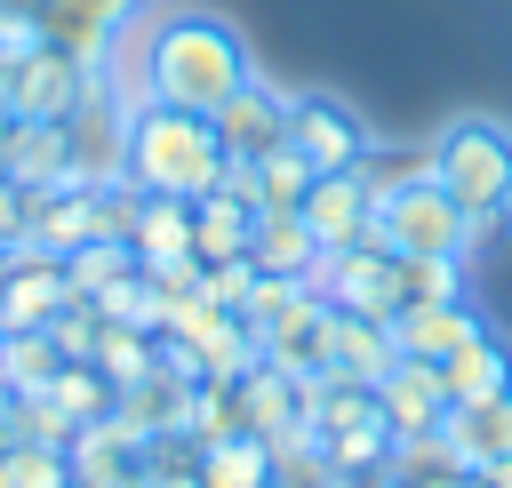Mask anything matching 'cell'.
<instances>
[{
    "label": "cell",
    "mask_w": 512,
    "mask_h": 488,
    "mask_svg": "<svg viewBox=\"0 0 512 488\" xmlns=\"http://www.w3.org/2000/svg\"><path fill=\"white\" fill-rule=\"evenodd\" d=\"M248 72H256L248 64V40L216 8H152V24L136 32V88L152 104L216 112Z\"/></svg>",
    "instance_id": "obj_1"
},
{
    "label": "cell",
    "mask_w": 512,
    "mask_h": 488,
    "mask_svg": "<svg viewBox=\"0 0 512 488\" xmlns=\"http://www.w3.org/2000/svg\"><path fill=\"white\" fill-rule=\"evenodd\" d=\"M224 144H216V120L208 112H184V104H136L128 120V176L144 192H168V200H200L224 184Z\"/></svg>",
    "instance_id": "obj_2"
},
{
    "label": "cell",
    "mask_w": 512,
    "mask_h": 488,
    "mask_svg": "<svg viewBox=\"0 0 512 488\" xmlns=\"http://www.w3.org/2000/svg\"><path fill=\"white\" fill-rule=\"evenodd\" d=\"M432 184L480 224V240H496L512 224V128L496 112H456L432 136Z\"/></svg>",
    "instance_id": "obj_3"
},
{
    "label": "cell",
    "mask_w": 512,
    "mask_h": 488,
    "mask_svg": "<svg viewBox=\"0 0 512 488\" xmlns=\"http://www.w3.org/2000/svg\"><path fill=\"white\" fill-rule=\"evenodd\" d=\"M80 96H88V72H80L72 56H56V48L32 40V32L0 40V104H8L16 120H72Z\"/></svg>",
    "instance_id": "obj_4"
},
{
    "label": "cell",
    "mask_w": 512,
    "mask_h": 488,
    "mask_svg": "<svg viewBox=\"0 0 512 488\" xmlns=\"http://www.w3.org/2000/svg\"><path fill=\"white\" fill-rule=\"evenodd\" d=\"M376 232H384L400 256H472V248H488L480 224H472L440 184H416V192L384 200V208H376Z\"/></svg>",
    "instance_id": "obj_5"
},
{
    "label": "cell",
    "mask_w": 512,
    "mask_h": 488,
    "mask_svg": "<svg viewBox=\"0 0 512 488\" xmlns=\"http://www.w3.org/2000/svg\"><path fill=\"white\" fill-rule=\"evenodd\" d=\"M312 288H320L328 304H344V312H368V320H392V312H400V248H392L384 232H368V240H352V248H336V256H320V272H312Z\"/></svg>",
    "instance_id": "obj_6"
},
{
    "label": "cell",
    "mask_w": 512,
    "mask_h": 488,
    "mask_svg": "<svg viewBox=\"0 0 512 488\" xmlns=\"http://www.w3.org/2000/svg\"><path fill=\"white\" fill-rule=\"evenodd\" d=\"M368 144H376V136H368V120H360L344 96H328V88L288 96V152H304L312 168H352Z\"/></svg>",
    "instance_id": "obj_7"
},
{
    "label": "cell",
    "mask_w": 512,
    "mask_h": 488,
    "mask_svg": "<svg viewBox=\"0 0 512 488\" xmlns=\"http://www.w3.org/2000/svg\"><path fill=\"white\" fill-rule=\"evenodd\" d=\"M216 144H224V160H264V152H280L288 144V88H272L264 72H248L216 112Z\"/></svg>",
    "instance_id": "obj_8"
},
{
    "label": "cell",
    "mask_w": 512,
    "mask_h": 488,
    "mask_svg": "<svg viewBox=\"0 0 512 488\" xmlns=\"http://www.w3.org/2000/svg\"><path fill=\"white\" fill-rule=\"evenodd\" d=\"M144 440H152V432H136L120 408L96 416V424H80V432L64 440L72 488H144Z\"/></svg>",
    "instance_id": "obj_9"
},
{
    "label": "cell",
    "mask_w": 512,
    "mask_h": 488,
    "mask_svg": "<svg viewBox=\"0 0 512 488\" xmlns=\"http://www.w3.org/2000/svg\"><path fill=\"white\" fill-rule=\"evenodd\" d=\"M64 296H72L64 256H48V248H32V240H8V272H0V336H16V328H48Z\"/></svg>",
    "instance_id": "obj_10"
},
{
    "label": "cell",
    "mask_w": 512,
    "mask_h": 488,
    "mask_svg": "<svg viewBox=\"0 0 512 488\" xmlns=\"http://www.w3.org/2000/svg\"><path fill=\"white\" fill-rule=\"evenodd\" d=\"M256 360H272V368H288V376H320V368H328V296H320L312 280L288 296V312H272V320L256 328Z\"/></svg>",
    "instance_id": "obj_11"
},
{
    "label": "cell",
    "mask_w": 512,
    "mask_h": 488,
    "mask_svg": "<svg viewBox=\"0 0 512 488\" xmlns=\"http://www.w3.org/2000/svg\"><path fill=\"white\" fill-rule=\"evenodd\" d=\"M376 408H384V432H392V440L440 432V424H448V384H440V360H392V368L376 376Z\"/></svg>",
    "instance_id": "obj_12"
},
{
    "label": "cell",
    "mask_w": 512,
    "mask_h": 488,
    "mask_svg": "<svg viewBox=\"0 0 512 488\" xmlns=\"http://www.w3.org/2000/svg\"><path fill=\"white\" fill-rule=\"evenodd\" d=\"M296 216L312 224L320 256H336V248H352V240H368V232H376V200L360 192V176H352V168H320Z\"/></svg>",
    "instance_id": "obj_13"
},
{
    "label": "cell",
    "mask_w": 512,
    "mask_h": 488,
    "mask_svg": "<svg viewBox=\"0 0 512 488\" xmlns=\"http://www.w3.org/2000/svg\"><path fill=\"white\" fill-rule=\"evenodd\" d=\"M472 336H488V320H480L472 296H448V304H400V312H392V352H400V360H448V352H464Z\"/></svg>",
    "instance_id": "obj_14"
},
{
    "label": "cell",
    "mask_w": 512,
    "mask_h": 488,
    "mask_svg": "<svg viewBox=\"0 0 512 488\" xmlns=\"http://www.w3.org/2000/svg\"><path fill=\"white\" fill-rule=\"evenodd\" d=\"M392 360H400V352H392V320H368V312L328 304V368H320V376H360V384H376Z\"/></svg>",
    "instance_id": "obj_15"
},
{
    "label": "cell",
    "mask_w": 512,
    "mask_h": 488,
    "mask_svg": "<svg viewBox=\"0 0 512 488\" xmlns=\"http://www.w3.org/2000/svg\"><path fill=\"white\" fill-rule=\"evenodd\" d=\"M8 184H24V192L72 184V120H16V136H8Z\"/></svg>",
    "instance_id": "obj_16"
},
{
    "label": "cell",
    "mask_w": 512,
    "mask_h": 488,
    "mask_svg": "<svg viewBox=\"0 0 512 488\" xmlns=\"http://www.w3.org/2000/svg\"><path fill=\"white\" fill-rule=\"evenodd\" d=\"M256 200H240V192H200L192 200V256L200 264H232V256H248V240H256Z\"/></svg>",
    "instance_id": "obj_17"
},
{
    "label": "cell",
    "mask_w": 512,
    "mask_h": 488,
    "mask_svg": "<svg viewBox=\"0 0 512 488\" xmlns=\"http://www.w3.org/2000/svg\"><path fill=\"white\" fill-rule=\"evenodd\" d=\"M192 384H200V376H184V368H168V360L152 352V368H144L136 384H120V416H128L136 432H176V424H192Z\"/></svg>",
    "instance_id": "obj_18"
},
{
    "label": "cell",
    "mask_w": 512,
    "mask_h": 488,
    "mask_svg": "<svg viewBox=\"0 0 512 488\" xmlns=\"http://www.w3.org/2000/svg\"><path fill=\"white\" fill-rule=\"evenodd\" d=\"M448 448H456V464L464 472H488V464H504L512 456V400L496 392V400H472V408H448Z\"/></svg>",
    "instance_id": "obj_19"
},
{
    "label": "cell",
    "mask_w": 512,
    "mask_h": 488,
    "mask_svg": "<svg viewBox=\"0 0 512 488\" xmlns=\"http://www.w3.org/2000/svg\"><path fill=\"white\" fill-rule=\"evenodd\" d=\"M248 256H256V272H280V280H312L320 272V240H312V224L296 208H264Z\"/></svg>",
    "instance_id": "obj_20"
},
{
    "label": "cell",
    "mask_w": 512,
    "mask_h": 488,
    "mask_svg": "<svg viewBox=\"0 0 512 488\" xmlns=\"http://www.w3.org/2000/svg\"><path fill=\"white\" fill-rule=\"evenodd\" d=\"M440 384H448V408H472V400H496L512 384V344L504 336H472L464 352L440 360Z\"/></svg>",
    "instance_id": "obj_21"
},
{
    "label": "cell",
    "mask_w": 512,
    "mask_h": 488,
    "mask_svg": "<svg viewBox=\"0 0 512 488\" xmlns=\"http://www.w3.org/2000/svg\"><path fill=\"white\" fill-rule=\"evenodd\" d=\"M352 176H360V192L384 208V200L432 184V144H368V152L352 160Z\"/></svg>",
    "instance_id": "obj_22"
},
{
    "label": "cell",
    "mask_w": 512,
    "mask_h": 488,
    "mask_svg": "<svg viewBox=\"0 0 512 488\" xmlns=\"http://www.w3.org/2000/svg\"><path fill=\"white\" fill-rule=\"evenodd\" d=\"M272 472H280V456L256 432H232V440H208L200 448V480L208 488H272Z\"/></svg>",
    "instance_id": "obj_23"
},
{
    "label": "cell",
    "mask_w": 512,
    "mask_h": 488,
    "mask_svg": "<svg viewBox=\"0 0 512 488\" xmlns=\"http://www.w3.org/2000/svg\"><path fill=\"white\" fill-rule=\"evenodd\" d=\"M48 400L64 408V424L80 432V424H96V416H112L120 408V384L96 368V360H64L56 376H48Z\"/></svg>",
    "instance_id": "obj_24"
},
{
    "label": "cell",
    "mask_w": 512,
    "mask_h": 488,
    "mask_svg": "<svg viewBox=\"0 0 512 488\" xmlns=\"http://www.w3.org/2000/svg\"><path fill=\"white\" fill-rule=\"evenodd\" d=\"M56 368H64V344H56L48 328H16V336H0V384H8L16 400L48 392Z\"/></svg>",
    "instance_id": "obj_25"
},
{
    "label": "cell",
    "mask_w": 512,
    "mask_h": 488,
    "mask_svg": "<svg viewBox=\"0 0 512 488\" xmlns=\"http://www.w3.org/2000/svg\"><path fill=\"white\" fill-rule=\"evenodd\" d=\"M320 464L368 488V480H376V472L392 464V432H384V424H352V432H320Z\"/></svg>",
    "instance_id": "obj_26"
},
{
    "label": "cell",
    "mask_w": 512,
    "mask_h": 488,
    "mask_svg": "<svg viewBox=\"0 0 512 488\" xmlns=\"http://www.w3.org/2000/svg\"><path fill=\"white\" fill-rule=\"evenodd\" d=\"M472 296V256H400V304Z\"/></svg>",
    "instance_id": "obj_27"
},
{
    "label": "cell",
    "mask_w": 512,
    "mask_h": 488,
    "mask_svg": "<svg viewBox=\"0 0 512 488\" xmlns=\"http://www.w3.org/2000/svg\"><path fill=\"white\" fill-rule=\"evenodd\" d=\"M184 432H200V448L248 432V400H240V384H232V376H200V384H192V424H184Z\"/></svg>",
    "instance_id": "obj_28"
},
{
    "label": "cell",
    "mask_w": 512,
    "mask_h": 488,
    "mask_svg": "<svg viewBox=\"0 0 512 488\" xmlns=\"http://www.w3.org/2000/svg\"><path fill=\"white\" fill-rule=\"evenodd\" d=\"M136 272V248L128 240H80L72 256H64V280L80 288V296H104V288H120Z\"/></svg>",
    "instance_id": "obj_29"
},
{
    "label": "cell",
    "mask_w": 512,
    "mask_h": 488,
    "mask_svg": "<svg viewBox=\"0 0 512 488\" xmlns=\"http://www.w3.org/2000/svg\"><path fill=\"white\" fill-rule=\"evenodd\" d=\"M248 168H256V208H304V192H312V176H320V168H312L304 152H288V144L264 152V160H248Z\"/></svg>",
    "instance_id": "obj_30"
},
{
    "label": "cell",
    "mask_w": 512,
    "mask_h": 488,
    "mask_svg": "<svg viewBox=\"0 0 512 488\" xmlns=\"http://www.w3.org/2000/svg\"><path fill=\"white\" fill-rule=\"evenodd\" d=\"M152 352H160V336L152 328H128V320H104V336H96V368L112 376V384H136L144 368H152Z\"/></svg>",
    "instance_id": "obj_31"
},
{
    "label": "cell",
    "mask_w": 512,
    "mask_h": 488,
    "mask_svg": "<svg viewBox=\"0 0 512 488\" xmlns=\"http://www.w3.org/2000/svg\"><path fill=\"white\" fill-rule=\"evenodd\" d=\"M0 472H8V488H72V464H64V448H48V440H16V448L0 456Z\"/></svg>",
    "instance_id": "obj_32"
},
{
    "label": "cell",
    "mask_w": 512,
    "mask_h": 488,
    "mask_svg": "<svg viewBox=\"0 0 512 488\" xmlns=\"http://www.w3.org/2000/svg\"><path fill=\"white\" fill-rule=\"evenodd\" d=\"M48 336L64 344V360H88V352H96V336H104V304L72 288V296L56 304V320H48Z\"/></svg>",
    "instance_id": "obj_33"
},
{
    "label": "cell",
    "mask_w": 512,
    "mask_h": 488,
    "mask_svg": "<svg viewBox=\"0 0 512 488\" xmlns=\"http://www.w3.org/2000/svg\"><path fill=\"white\" fill-rule=\"evenodd\" d=\"M200 288H208L224 312H240V304H248V288H256V256H232V264H200Z\"/></svg>",
    "instance_id": "obj_34"
},
{
    "label": "cell",
    "mask_w": 512,
    "mask_h": 488,
    "mask_svg": "<svg viewBox=\"0 0 512 488\" xmlns=\"http://www.w3.org/2000/svg\"><path fill=\"white\" fill-rule=\"evenodd\" d=\"M80 8H88V16H104V24H112V32H144V24H152V8H160V0H80Z\"/></svg>",
    "instance_id": "obj_35"
},
{
    "label": "cell",
    "mask_w": 512,
    "mask_h": 488,
    "mask_svg": "<svg viewBox=\"0 0 512 488\" xmlns=\"http://www.w3.org/2000/svg\"><path fill=\"white\" fill-rule=\"evenodd\" d=\"M8 240H24V184L0 176V248H8Z\"/></svg>",
    "instance_id": "obj_36"
},
{
    "label": "cell",
    "mask_w": 512,
    "mask_h": 488,
    "mask_svg": "<svg viewBox=\"0 0 512 488\" xmlns=\"http://www.w3.org/2000/svg\"><path fill=\"white\" fill-rule=\"evenodd\" d=\"M40 8H48V0H0V40L32 32V24H40Z\"/></svg>",
    "instance_id": "obj_37"
},
{
    "label": "cell",
    "mask_w": 512,
    "mask_h": 488,
    "mask_svg": "<svg viewBox=\"0 0 512 488\" xmlns=\"http://www.w3.org/2000/svg\"><path fill=\"white\" fill-rule=\"evenodd\" d=\"M16 440H24V432H16V392H8V384H0V456H8V448H16Z\"/></svg>",
    "instance_id": "obj_38"
},
{
    "label": "cell",
    "mask_w": 512,
    "mask_h": 488,
    "mask_svg": "<svg viewBox=\"0 0 512 488\" xmlns=\"http://www.w3.org/2000/svg\"><path fill=\"white\" fill-rule=\"evenodd\" d=\"M8 136H16V112L0 104V176H8Z\"/></svg>",
    "instance_id": "obj_39"
},
{
    "label": "cell",
    "mask_w": 512,
    "mask_h": 488,
    "mask_svg": "<svg viewBox=\"0 0 512 488\" xmlns=\"http://www.w3.org/2000/svg\"><path fill=\"white\" fill-rule=\"evenodd\" d=\"M480 480H488V488H512V456H504V464H488Z\"/></svg>",
    "instance_id": "obj_40"
},
{
    "label": "cell",
    "mask_w": 512,
    "mask_h": 488,
    "mask_svg": "<svg viewBox=\"0 0 512 488\" xmlns=\"http://www.w3.org/2000/svg\"><path fill=\"white\" fill-rule=\"evenodd\" d=\"M144 488H208L200 472H176V480H144Z\"/></svg>",
    "instance_id": "obj_41"
},
{
    "label": "cell",
    "mask_w": 512,
    "mask_h": 488,
    "mask_svg": "<svg viewBox=\"0 0 512 488\" xmlns=\"http://www.w3.org/2000/svg\"><path fill=\"white\" fill-rule=\"evenodd\" d=\"M448 488H488V480H480V472H456V480H448Z\"/></svg>",
    "instance_id": "obj_42"
},
{
    "label": "cell",
    "mask_w": 512,
    "mask_h": 488,
    "mask_svg": "<svg viewBox=\"0 0 512 488\" xmlns=\"http://www.w3.org/2000/svg\"><path fill=\"white\" fill-rule=\"evenodd\" d=\"M0 272H8V248H0Z\"/></svg>",
    "instance_id": "obj_43"
},
{
    "label": "cell",
    "mask_w": 512,
    "mask_h": 488,
    "mask_svg": "<svg viewBox=\"0 0 512 488\" xmlns=\"http://www.w3.org/2000/svg\"><path fill=\"white\" fill-rule=\"evenodd\" d=\"M0 488H8V472H0Z\"/></svg>",
    "instance_id": "obj_44"
},
{
    "label": "cell",
    "mask_w": 512,
    "mask_h": 488,
    "mask_svg": "<svg viewBox=\"0 0 512 488\" xmlns=\"http://www.w3.org/2000/svg\"><path fill=\"white\" fill-rule=\"evenodd\" d=\"M504 400H512V384H504Z\"/></svg>",
    "instance_id": "obj_45"
}]
</instances>
